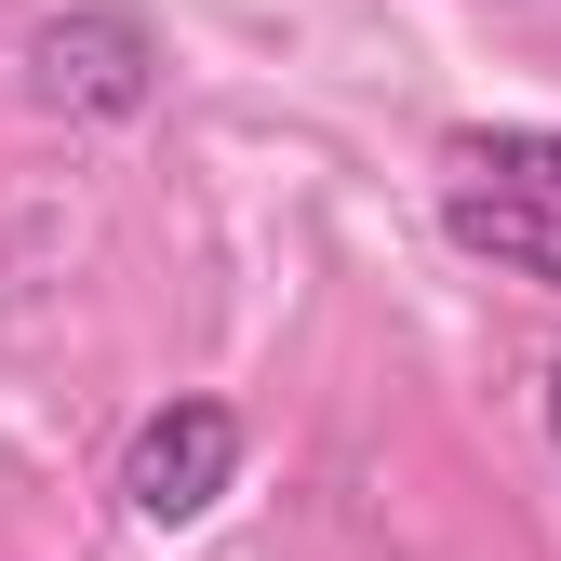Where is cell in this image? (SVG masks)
<instances>
[{
  "label": "cell",
  "mask_w": 561,
  "mask_h": 561,
  "mask_svg": "<svg viewBox=\"0 0 561 561\" xmlns=\"http://www.w3.org/2000/svg\"><path fill=\"white\" fill-rule=\"evenodd\" d=\"M455 174H495V187H548L561 201V134H535V121H468L455 134Z\"/></svg>",
  "instance_id": "4"
},
{
  "label": "cell",
  "mask_w": 561,
  "mask_h": 561,
  "mask_svg": "<svg viewBox=\"0 0 561 561\" xmlns=\"http://www.w3.org/2000/svg\"><path fill=\"white\" fill-rule=\"evenodd\" d=\"M548 428H561V362H548Z\"/></svg>",
  "instance_id": "5"
},
{
  "label": "cell",
  "mask_w": 561,
  "mask_h": 561,
  "mask_svg": "<svg viewBox=\"0 0 561 561\" xmlns=\"http://www.w3.org/2000/svg\"><path fill=\"white\" fill-rule=\"evenodd\" d=\"M27 94L67 121H148L161 107V27L121 14V0H81V14L27 27Z\"/></svg>",
  "instance_id": "1"
},
{
  "label": "cell",
  "mask_w": 561,
  "mask_h": 561,
  "mask_svg": "<svg viewBox=\"0 0 561 561\" xmlns=\"http://www.w3.org/2000/svg\"><path fill=\"white\" fill-rule=\"evenodd\" d=\"M442 241L481 254V267H508V280H548L561 295V201L548 187H495V174H468L442 201Z\"/></svg>",
  "instance_id": "3"
},
{
  "label": "cell",
  "mask_w": 561,
  "mask_h": 561,
  "mask_svg": "<svg viewBox=\"0 0 561 561\" xmlns=\"http://www.w3.org/2000/svg\"><path fill=\"white\" fill-rule=\"evenodd\" d=\"M228 481H241V414H228L215 388H174L148 428L121 442V508H134V522H161V535L201 522Z\"/></svg>",
  "instance_id": "2"
}]
</instances>
